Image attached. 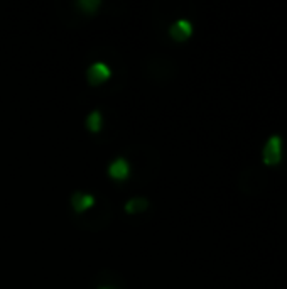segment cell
Instances as JSON below:
<instances>
[{"instance_id": "obj_1", "label": "cell", "mask_w": 287, "mask_h": 289, "mask_svg": "<svg viewBox=\"0 0 287 289\" xmlns=\"http://www.w3.org/2000/svg\"><path fill=\"white\" fill-rule=\"evenodd\" d=\"M282 158V140L279 135H272L264 147V163L267 166H276Z\"/></svg>"}, {"instance_id": "obj_4", "label": "cell", "mask_w": 287, "mask_h": 289, "mask_svg": "<svg viewBox=\"0 0 287 289\" xmlns=\"http://www.w3.org/2000/svg\"><path fill=\"white\" fill-rule=\"evenodd\" d=\"M191 31H192V27H191V22H188V20H178V22H174L172 24V27H171V36L174 38L176 41H186L188 38L191 36Z\"/></svg>"}, {"instance_id": "obj_5", "label": "cell", "mask_w": 287, "mask_h": 289, "mask_svg": "<svg viewBox=\"0 0 287 289\" xmlns=\"http://www.w3.org/2000/svg\"><path fill=\"white\" fill-rule=\"evenodd\" d=\"M71 203H73V208H75L76 212H85L86 208H90V206L95 203V198H93L92 195H86V193L78 191L73 195Z\"/></svg>"}, {"instance_id": "obj_6", "label": "cell", "mask_w": 287, "mask_h": 289, "mask_svg": "<svg viewBox=\"0 0 287 289\" xmlns=\"http://www.w3.org/2000/svg\"><path fill=\"white\" fill-rule=\"evenodd\" d=\"M147 200L145 198H132L125 203V210L129 213H137V212H142V210L147 208Z\"/></svg>"}, {"instance_id": "obj_2", "label": "cell", "mask_w": 287, "mask_h": 289, "mask_svg": "<svg viewBox=\"0 0 287 289\" xmlns=\"http://www.w3.org/2000/svg\"><path fill=\"white\" fill-rule=\"evenodd\" d=\"M112 75V71H110V68L106 66L105 63H93L92 66L88 68V80L90 83L96 85V83H103L106 81Z\"/></svg>"}, {"instance_id": "obj_8", "label": "cell", "mask_w": 287, "mask_h": 289, "mask_svg": "<svg viewBox=\"0 0 287 289\" xmlns=\"http://www.w3.org/2000/svg\"><path fill=\"white\" fill-rule=\"evenodd\" d=\"M78 5H80L81 9H86L88 12H93L98 5H100V2H88V0H83V2H78Z\"/></svg>"}, {"instance_id": "obj_7", "label": "cell", "mask_w": 287, "mask_h": 289, "mask_svg": "<svg viewBox=\"0 0 287 289\" xmlns=\"http://www.w3.org/2000/svg\"><path fill=\"white\" fill-rule=\"evenodd\" d=\"M86 127H88L92 132H98L101 127V114L95 110V112L90 114V117L86 118Z\"/></svg>"}, {"instance_id": "obj_9", "label": "cell", "mask_w": 287, "mask_h": 289, "mask_svg": "<svg viewBox=\"0 0 287 289\" xmlns=\"http://www.w3.org/2000/svg\"><path fill=\"white\" fill-rule=\"evenodd\" d=\"M103 289H113V288H103Z\"/></svg>"}, {"instance_id": "obj_3", "label": "cell", "mask_w": 287, "mask_h": 289, "mask_svg": "<svg viewBox=\"0 0 287 289\" xmlns=\"http://www.w3.org/2000/svg\"><path fill=\"white\" fill-rule=\"evenodd\" d=\"M129 173H130L129 163H127L124 158L115 159L108 166V174L112 176L113 179H125V177H129Z\"/></svg>"}]
</instances>
